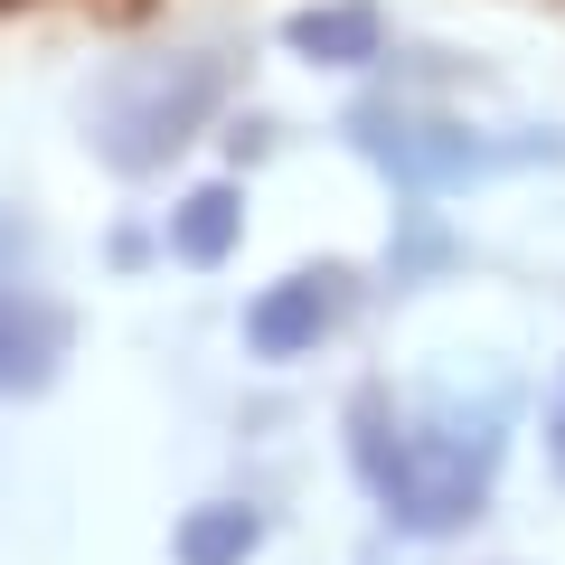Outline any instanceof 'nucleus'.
<instances>
[{"label":"nucleus","mask_w":565,"mask_h":565,"mask_svg":"<svg viewBox=\"0 0 565 565\" xmlns=\"http://www.w3.org/2000/svg\"><path fill=\"white\" fill-rule=\"evenodd\" d=\"M500 405H452V415H434V424H396V444H386V415H377V396L359 405V471H367V490L386 500V519L396 527H415V537H444V527H462L471 509L490 500V471H500Z\"/></svg>","instance_id":"nucleus-1"},{"label":"nucleus","mask_w":565,"mask_h":565,"mask_svg":"<svg viewBox=\"0 0 565 565\" xmlns=\"http://www.w3.org/2000/svg\"><path fill=\"white\" fill-rule=\"evenodd\" d=\"M226 95V57L189 47V57H132L104 76L95 95V151L114 170H161Z\"/></svg>","instance_id":"nucleus-2"},{"label":"nucleus","mask_w":565,"mask_h":565,"mask_svg":"<svg viewBox=\"0 0 565 565\" xmlns=\"http://www.w3.org/2000/svg\"><path fill=\"white\" fill-rule=\"evenodd\" d=\"M349 132H359V151L386 170L396 189H452V180H481V170H509V161H556L565 141H490L471 132V122H434V114H386V104H367V114H349Z\"/></svg>","instance_id":"nucleus-3"},{"label":"nucleus","mask_w":565,"mask_h":565,"mask_svg":"<svg viewBox=\"0 0 565 565\" xmlns=\"http://www.w3.org/2000/svg\"><path fill=\"white\" fill-rule=\"evenodd\" d=\"M340 274H282L274 292H255V311H245V349L255 359H302V349L330 340V321H340Z\"/></svg>","instance_id":"nucleus-4"},{"label":"nucleus","mask_w":565,"mask_h":565,"mask_svg":"<svg viewBox=\"0 0 565 565\" xmlns=\"http://www.w3.org/2000/svg\"><path fill=\"white\" fill-rule=\"evenodd\" d=\"M66 359V311L39 292H0V396H39Z\"/></svg>","instance_id":"nucleus-5"},{"label":"nucleus","mask_w":565,"mask_h":565,"mask_svg":"<svg viewBox=\"0 0 565 565\" xmlns=\"http://www.w3.org/2000/svg\"><path fill=\"white\" fill-rule=\"evenodd\" d=\"M282 39H292V57H311V66H367L386 47V20L367 10V0H330V10H302Z\"/></svg>","instance_id":"nucleus-6"},{"label":"nucleus","mask_w":565,"mask_h":565,"mask_svg":"<svg viewBox=\"0 0 565 565\" xmlns=\"http://www.w3.org/2000/svg\"><path fill=\"white\" fill-rule=\"evenodd\" d=\"M236 236H245V199L226 180L189 189L180 217H170V255H180V264H226V255H236Z\"/></svg>","instance_id":"nucleus-7"},{"label":"nucleus","mask_w":565,"mask_h":565,"mask_svg":"<svg viewBox=\"0 0 565 565\" xmlns=\"http://www.w3.org/2000/svg\"><path fill=\"white\" fill-rule=\"evenodd\" d=\"M264 546V519L245 500H207V509H189V527H180V565H245Z\"/></svg>","instance_id":"nucleus-8"},{"label":"nucleus","mask_w":565,"mask_h":565,"mask_svg":"<svg viewBox=\"0 0 565 565\" xmlns=\"http://www.w3.org/2000/svg\"><path fill=\"white\" fill-rule=\"evenodd\" d=\"M556 452H565V405H556Z\"/></svg>","instance_id":"nucleus-9"}]
</instances>
